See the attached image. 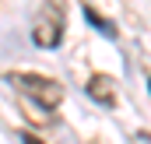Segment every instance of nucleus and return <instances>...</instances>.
Returning a JSON list of instances; mask_svg holds the SVG:
<instances>
[{
  "label": "nucleus",
  "instance_id": "nucleus-2",
  "mask_svg": "<svg viewBox=\"0 0 151 144\" xmlns=\"http://www.w3.org/2000/svg\"><path fill=\"white\" fill-rule=\"evenodd\" d=\"M63 39V7L56 0H46L32 21V42L39 49H56Z\"/></svg>",
  "mask_w": 151,
  "mask_h": 144
},
{
  "label": "nucleus",
  "instance_id": "nucleus-1",
  "mask_svg": "<svg viewBox=\"0 0 151 144\" xmlns=\"http://www.w3.org/2000/svg\"><path fill=\"white\" fill-rule=\"evenodd\" d=\"M11 88H21L25 99H32L39 109L53 112V109L63 102V84L53 81V77H42V74H7L4 77Z\"/></svg>",
  "mask_w": 151,
  "mask_h": 144
},
{
  "label": "nucleus",
  "instance_id": "nucleus-3",
  "mask_svg": "<svg viewBox=\"0 0 151 144\" xmlns=\"http://www.w3.org/2000/svg\"><path fill=\"white\" fill-rule=\"evenodd\" d=\"M84 91H88V99H95L99 106H116V81L109 77V74H95V77H88Z\"/></svg>",
  "mask_w": 151,
  "mask_h": 144
},
{
  "label": "nucleus",
  "instance_id": "nucleus-4",
  "mask_svg": "<svg viewBox=\"0 0 151 144\" xmlns=\"http://www.w3.org/2000/svg\"><path fill=\"white\" fill-rule=\"evenodd\" d=\"M81 14H84V21L99 32V35H106V39H116V21H109V18H102L95 7H88V4H81Z\"/></svg>",
  "mask_w": 151,
  "mask_h": 144
},
{
  "label": "nucleus",
  "instance_id": "nucleus-5",
  "mask_svg": "<svg viewBox=\"0 0 151 144\" xmlns=\"http://www.w3.org/2000/svg\"><path fill=\"white\" fill-rule=\"evenodd\" d=\"M21 144H42L39 137H32V134H21Z\"/></svg>",
  "mask_w": 151,
  "mask_h": 144
}]
</instances>
